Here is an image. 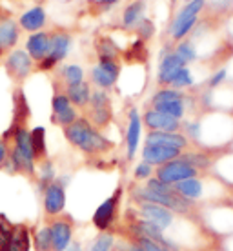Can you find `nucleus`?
<instances>
[{
  "instance_id": "1",
  "label": "nucleus",
  "mask_w": 233,
  "mask_h": 251,
  "mask_svg": "<svg viewBox=\"0 0 233 251\" xmlns=\"http://www.w3.org/2000/svg\"><path fill=\"white\" fill-rule=\"evenodd\" d=\"M64 137L73 148L86 155H102L113 148V142L102 135L86 117H78L71 126L64 127Z\"/></svg>"
},
{
  "instance_id": "2",
  "label": "nucleus",
  "mask_w": 233,
  "mask_h": 251,
  "mask_svg": "<svg viewBox=\"0 0 233 251\" xmlns=\"http://www.w3.org/2000/svg\"><path fill=\"white\" fill-rule=\"evenodd\" d=\"M199 176V170L193 168L188 160H184L182 155L175 160L158 166L155 170V178H158L160 182L168 184V186H175V184L188 180V178H195Z\"/></svg>"
},
{
  "instance_id": "3",
  "label": "nucleus",
  "mask_w": 233,
  "mask_h": 251,
  "mask_svg": "<svg viewBox=\"0 0 233 251\" xmlns=\"http://www.w3.org/2000/svg\"><path fill=\"white\" fill-rule=\"evenodd\" d=\"M122 195H124V189L117 188L111 197H107L106 201L95 209L91 222H93V226L101 233L107 231L115 224V220L119 217V207H120V202H122Z\"/></svg>"
},
{
  "instance_id": "4",
  "label": "nucleus",
  "mask_w": 233,
  "mask_h": 251,
  "mask_svg": "<svg viewBox=\"0 0 233 251\" xmlns=\"http://www.w3.org/2000/svg\"><path fill=\"white\" fill-rule=\"evenodd\" d=\"M4 68H6V73L9 75V78L15 82H24L27 76L33 73L35 69V60H33L27 51L20 50V48H15L7 53L6 60H4Z\"/></svg>"
},
{
  "instance_id": "5",
  "label": "nucleus",
  "mask_w": 233,
  "mask_h": 251,
  "mask_svg": "<svg viewBox=\"0 0 233 251\" xmlns=\"http://www.w3.org/2000/svg\"><path fill=\"white\" fill-rule=\"evenodd\" d=\"M48 226H50L51 240H53V251L68 250L71 246V242H73V231H75L71 217H66V215L53 217L48 222Z\"/></svg>"
},
{
  "instance_id": "6",
  "label": "nucleus",
  "mask_w": 233,
  "mask_h": 251,
  "mask_svg": "<svg viewBox=\"0 0 233 251\" xmlns=\"http://www.w3.org/2000/svg\"><path fill=\"white\" fill-rule=\"evenodd\" d=\"M42 204H44V213L48 219H53V217H58V215L64 213V209H66V188L58 178L42 191Z\"/></svg>"
},
{
  "instance_id": "7",
  "label": "nucleus",
  "mask_w": 233,
  "mask_h": 251,
  "mask_svg": "<svg viewBox=\"0 0 233 251\" xmlns=\"http://www.w3.org/2000/svg\"><path fill=\"white\" fill-rule=\"evenodd\" d=\"M137 206H139L137 213L148 222L155 224L162 231L166 227H170L173 224V220H175V213H171L170 209L164 206H158V204H153V202H139Z\"/></svg>"
},
{
  "instance_id": "8",
  "label": "nucleus",
  "mask_w": 233,
  "mask_h": 251,
  "mask_svg": "<svg viewBox=\"0 0 233 251\" xmlns=\"http://www.w3.org/2000/svg\"><path fill=\"white\" fill-rule=\"evenodd\" d=\"M20 40V25L19 20L13 19L9 11H2L0 9V50L4 53H9L11 50L17 48Z\"/></svg>"
},
{
  "instance_id": "9",
  "label": "nucleus",
  "mask_w": 233,
  "mask_h": 251,
  "mask_svg": "<svg viewBox=\"0 0 233 251\" xmlns=\"http://www.w3.org/2000/svg\"><path fill=\"white\" fill-rule=\"evenodd\" d=\"M142 124L150 129V131H170V133H177L181 131L182 127V122L181 120L173 119L170 115L160 113L157 109H146L144 115H142Z\"/></svg>"
},
{
  "instance_id": "10",
  "label": "nucleus",
  "mask_w": 233,
  "mask_h": 251,
  "mask_svg": "<svg viewBox=\"0 0 233 251\" xmlns=\"http://www.w3.org/2000/svg\"><path fill=\"white\" fill-rule=\"evenodd\" d=\"M182 68H186V64L175 51H164L162 57H160V64H158L157 82L160 86H171L177 73Z\"/></svg>"
},
{
  "instance_id": "11",
  "label": "nucleus",
  "mask_w": 233,
  "mask_h": 251,
  "mask_svg": "<svg viewBox=\"0 0 233 251\" xmlns=\"http://www.w3.org/2000/svg\"><path fill=\"white\" fill-rule=\"evenodd\" d=\"M140 129H142V117L139 111L133 107L128 113V127H126V158L133 160L137 148L140 142Z\"/></svg>"
},
{
  "instance_id": "12",
  "label": "nucleus",
  "mask_w": 233,
  "mask_h": 251,
  "mask_svg": "<svg viewBox=\"0 0 233 251\" xmlns=\"http://www.w3.org/2000/svg\"><path fill=\"white\" fill-rule=\"evenodd\" d=\"M182 155L181 150H175V148H166V146H150L144 144V150H142V160L148 162L150 166H162V164L170 162V160H175Z\"/></svg>"
},
{
  "instance_id": "13",
  "label": "nucleus",
  "mask_w": 233,
  "mask_h": 251,
  "mask_svg": "<svg viewBox=\"0 0 233 251\" xmlns=\"http://www.w3.org/2000/svg\"><path fill=\"white\" fill-rule=\"evenodd\" d=\"M146 144L150 146H166V148H175V150L184 151L188 148L189 140L186 135L181 131L170 133V131H150L146 135Z\"/></svg>"
},
{
  "instance_id": "14",
  "label": "nucleus",
  "mask_w": 233,
  "mask_h": 251,
  "mask_svg": "<svg viewBox=\"0 0 233 251\" xmlns=\"http://www.w3.org/2000/svg\"><path fill=\"white\" fill-rule=\"evenodd\" d=\"M46 22H48V13H46V9L40 6V4L29 7V9H26L19 17L20 29L27 31L29 35L37 31H42V27L46 25Z\"/></svg>"
},
{
  "instance_id": "15",
  "label": "nucleus",
  "mask_w": 233,
  "mask_h": 251,
  "mask_svg": "<svg viewBox=\"0 0 233 251\" xmlns=\"http://www.w3.org/2000/svg\"><path fill=\"white\" fill-rule=\"evenodd\" d=\"M26 51H27V55L37 64L40 60H44L50 55V33L48 31L31 33L27 37V40H26Z\"/></svg>"
},
{
  "instance_id": "16",
  "label": "nucleus",
  "mask_w": 233,
  "mask_h": 251,
  "mask_svg": "<svg viewBox=\"0 0 233 251\" xmlns=\"http://www.w3.org/2000/svg\"><path fill=\"white\" fill-rule=\"evenodd\" d=\"M71 48V35L68 31L57 29V31L50 33V55L53 60L62 62L64 58L68 57Z\"/></svg>"
},
{
  "instance_id": "17",
  "label": "nucleus",
  "mask_w": 233,
  "mask_h": 251,
  "mask_svg": "<svg viewBox=\"0 0 233 251\" xmlns=\"http://www.w3.org/2000/svg\"><path fill=\"white\" fill-rule=\"evenodd\" d=\"M66 95L71 100V104L77 107V109H84V107L89 106L91 102V88H89L88 82H80V84H73V86H66Z\"/></svg>"
},
{
  "instance_id": "18",
  "label": "nucleus",
  "mask_w": 233,
  "mask_h": 251,
  "mask_svg": "<svg viewBox=\"0 0 233 251\" xmlns=\"http://www.w3.org/2000/svg\"><path fill=\"white\" fill-rule=\"evenodd\" d=\"M144 11H146L144 0H133V2H129L124 7V11H122V25L126 29H135L137 24L144 19Z\"/></svg>"
},
{
  "instance_id": "19",
  "label": "nucleus",
  "mask_w": 233,
  "mask_h": 251,
  "mask_svg": "<svg viewBox=\"0 0 233 251\" xmlns=\"http://www.w3.org/2000/svg\"><path fill=\"white\" fill-rule=\"evenodd\" d=\"M31 250V231L24 224H17L13 227V237L9 251H29Z\"/></svg>"
},
{
  "instance_id": "20",
  "label": "nucleus",
  "mask_w": 233,
  "mask_h": 251,
  "mask_svg": "<svg viewBox=\"0 0 233 251\" xmlns=\"http://www.w3.org/2000/svg\"><path fill=\"white\" fill-rule=\"evenodd\" d=\"M88 117L86 119L91 122V124L97 127V129H102L109 126L111 119H113V109L111 106H88Z\"/></svg>"
},
{
  "instance_id": "21",
  "label": "nucleus",
  "mask_w": 233,
  "mask_h": 251,
  "mask_svg": "<svg viewBox=\"0 0 233 251\" xmlns=\"http://www.w3.org/2000/svg\"><path fill=\"white\" fill-rule=\"evenodd\" d=\"M31 146L37 162H44L48 158V144H46V129L42 126H37L31 129Z\"/></svg>"
},
{
  "instance_id": "22",
  "label": "nucleus",
  "mask_w": 233,
  "mask_h": 251,
  "mask_svg": "<svg viewBox=\"0 0 233 251\" xmlns=\"http://www.w3.org/2000/svg\"><path fill=\"white\" fill-rule=\"evenodd\" d=\"M175 191L179 195H182L184 199H188V201H197L199 197L202 195V182L199 178H188V180H182V182H179L173 186Z\"/></svg>"
},
{
  "instance_id": "23",
  "label": "nucleus",
  "mask_w": 233,
  "mask_h": 251,
  "mask_svg": "<svg viewBox=\"0 0 233 251\" xmlns=\"http://www.w3.org/2000/svg\"><path fill=\"white\" fill-rule=\"evenodd\" d=\"M31 244L35 251H53V240H51L50 226L44 224L35 233H31Z\"/></svg>"
},
{
  "instance_id": "24",
  "label": "nucleus",
  "mask_w": 233,
  "mask_h": 251,
  "mask_svg": "<svg viewBox=\"0 0 233 251\" xmlns=\"http://www.w3.org/2000/svg\"><path fill=\"white\" fill-rule=\"evenodd\" d=\"M95 50H97V55H99V57L115 58V60H119L120 58V50L113 42V38L104 37V35L97 38V42H95Z\"/></svg>"
},
{
  "instance_id": "25",
  "label": "nucleus",
  "mask_w": 233,
  "mask_h": 251,
  "mask_svg": "<svg viewBox=\"0 0 233 251\" xmlns=\"http://www.w3.org/2000/svg\"><path fill=\"white\" fill-rule=\"evenodd\" d=\"M91 80H93V84L99 89H104V91H106V89L113 88L119 78H117L115 75H111L109 71H106V69L101 68V66L97 64V66L91 69Z\"/></svg>"
},
{
  "instance_id": "26",
  "label": "nucleus",
  "mask_w": 233,
  "mask_h": 251,
  "mask_svg": "<svg viewBox=\"0 0 233 251\" xmlns=\"http://www.w3.org/2000/svg\"><path fill=\"white\" fill-rule=\"evenodd\" d=\"M186 97H184L182 91H179V89H173V88H160L157 93L152 97V107L158 106V104H166V102H175V100H184Z\"/></svg>"
},
{
  "instance_id": "27",
  "label": "nucleus",
  "mask_w": 233,
  "mask_h": 251,
  "mask_svg": "<svg viewBox=\"0 0 233 251\" xmlns=\"http://www.w3.org/2000/svg\"><path fill=\"white\" fill-rule=\"evenodd\" d=\"M57 180V173H55V166L50 158H46L44 162H40V171H38V188L44 191L51 182Z\"/></svg>"
},
{
  "instance_id": "28",
  "label": "nucleus",
  "mask_w": 233,
  "mask_h": 251,
  "mask_svg": "<svg viewBox=\"0 0 233 251\" xmlns=\"http://www.w3.org/2000/svg\"><path fill=\"white\" fill-rule=\"evenodd\" d=\"M60 76L66 86H73V84H80L84 82V69L77 64H68L60 69Z\"/></svg>"
},
{
  "instance_id": "29",
  "label": "nucleus",
  "mask_w": 233,
  "mask_h": 251,
  "mask_svg": "<svg viewBox=\"0 0 233 251\" xmlns=\"http://www.w3.org/2000/svg\"><path fill=\"white\" fill-rule=\"evenodd\" d=\"M184 100H186V99H184ZM184 100L158 104V106H155L153 109H157V111H160V113L170 115V117H173V119H177V120H182L184 113H186V104H184Z\"/></svg>"
},
{
  "instance_id": "30",
  "label": "nucleus",
  "mask_w": 233,
  "mask_h": 251,
  "mask_svg": "<svg viewBox=\"0 0 233 251\" xmlns=\"http://www.w3.org/2000/svg\"><path fill=\"white\" fill-rule=\"evenodd\" d=\"M70 107H73L71 100L68 99L66 91H55L53 99H51V115H60L64 111H68Z\"/></svg>"
},
{
  "instance_id": "31",
  "label": "nucleus",
  "mask_w": 233,
  "mask_h": 251,
  "mask_svg": "<svg viewBox=\"0 0 233 251\" xmlns=\"http://www.w3.org/2000/svg\"><path fill=\"white\" fill-rule=\"evenodd\" d=\"M113 246H115V237L111 233L104 231L89 244L88 251H113Z\"/></svg>"
},
{
  "instance_id": "32",
  "label": "nucleus",
  "mask_w": 233,
  "mask_h": 251,
  "mask_svg": "<svg viewBox=\"0 0 233 251\" xmlns=\"http://www.w3.org/2000/svg\"><path fill=\"white\" fill-rule=\"evenodd\" d=\"M173 51H175L179 57L182 58L186 66H188L189 62H193V60L197 58L195 46H193V42H189V40H182V42H179V44H177V48Z\"/></svg>"
},
{
  "instance_id": "33",
  "label": "nucleus",
  "mask_w": 233,
  "mask_h": 251,
  "mask_svg": "<svg viewBox=\"0 0 233 251\" xmlns=\"http://www.w3.org/2000/svg\"><path fill=\"white\" fill-rule=\"evenodd\" d=\"M13 224H9L2 215H0V251H9L13 237Z\"/></svg>"
},
{
  "instance_id": "34",
  "label": "nucleus",
  "mask_w": 233,
  "mask_h": 251,
  "mask_svg": "<svg viewBox=\"0 0 233 251\" xmlns=\"http://www.w3.org/2000/svg\"><path fill=\"white\" fill-rule=\"evenodd\" d=\"M182 158L184 160H188L193 168H197V170H206V168H209L211 166V158L208 157V155H204V153H182Z\"/></svg>"
},
{
  "instance_id": "35",
  "label": "nucleus",
  "mask_w": 233,
  "mask_h": 251,
  "mask_svg": "<svg viewBox=\"0 0 233 251\" xmlns=\"http://www.w3.org/2000/svg\"><path fill=\"white\" fill-rule=\"evenodd\" d=\"M133 31L139 35L140 40L148 42V40H150V38H153V35H155V24H153V20L146 19V17H144V19L137 24V27H135Z\"/></svg>"
},
{
  "instance_id": "36",
  "label": "nucleus",
  "mask_w": 233,
  "mask_h": 251,
  "mask_svg": "<svg viewBox=\"0 0 233 251\" xmlns=\"http://www.w3.org/2000/svg\"><path fill=\"white\" fill-rule=\"evenodd\" d=\"M193 86V76H191V71H189L188 68H182L179 73H177L175 76V80L171 82V86L170 88L173 89H184V88H191Z\"/></svg>"
},
{
  "instance_id": "37",
  "label": "nucleus",
  "mask_w": 233,
  "mask_h": 251,
  "mask_svg": "<svg viewBox=\"0 0 233 251\" xmlns=\"http://www.w3.org/2000/svg\"><path fill=\"white\" fill-rule=\"evenodd\" d=\"M126 55H129V57H126V58H131V60H135V58H137V60H140V62H142V60H146V58H148L146 42H144V40H140V38H139V40H135V42L129 46V50H128Z\"/></svg>"
},
{
  "instance_id": "38",
  "label": "nucleus",
  "mask_w": 233,
  "mask_h": 251,
  "mask_svg": "<svg viewBox=\"0 0 233 251\" xmlns=\"http://www.w3.org/2000/svg\"><path fill=\"white\" fill-rule=\"evenodd\" d=\"M133 176L135 180H150L153 176V166H150L148 162H139L135 166V171H133Z\"/></svg>"
},
{
  "instance_id": "39",
  "label": "nucleus",
  "mask_w": 233,
  "mask_h": 251,
  "mask_svg": "<svg viewBox=\"0 0 233 251\" xmlns=\"http://www.w3.org/2000/svg\"><path fill=\"white\" fill-rule=\"evenodd\" d=\"M128 239L133 240L135 244H139L144 251H170L166 250V248H162L160 244H157V242H153V240L144 239V237H128Z\"/></svg>"
},
{
  "instance_id": "40",
  "label": "nucleus",
  "mask_w": 233,
  "mask_h": 251,
  "mask_svg": "<svg viewBox=\"0 0 233 251\" xmlns=\"http://www.w3.org/2000/svg\"><path fill=\"white\" fill-rule=\"evenodd\" d=\"M226 69H219V71H215L213 75L209 76V80H208V86L209 88H217V86H221L222 82L226 80Z\"/></svg>"
},
{
  "instance_id": "41",
  "label": "nucleus",
  "mask_w": 233,
  "mask_h": 251,
  "mask_svg": "<svg viewBox=\"0 0 233 251\" xmlns=\"http://www.w3.org/2000/svg\"><path fill=\"white\" fill-rule=\"evenodd\" d=\"M9 158V144L4 137H0V168H4Z\"/></svg>"
},
{
  "instance_id": "42",
  "label": "nucleus",
  "mask_w": 233,
  "mask_h": 251,
  "mask_svg": "<svg viewBox=\"0 0 233 251\" xmlns=\"http://www.w3.org/2000/svg\"><path fill=\"white\" fill-rule=\"evenodd\" d=\"M186 131H188L189 138H199L201 137V126L199 122H186Z\"/></svg>"
},
{
  "instance_id": "43",
  "label": "nucleus",
  "mask_w": 233,
  "mask_h": 251,
  "mask_svg": "<svg viewBox=\"0 0 233 251\" xmlns=\"http://www.w3.org/2000/svg\"><path fill=\"white\" fill-rule=\"evenodd\" d=\"M115 4H119V0H99V6L104 7V9H109Z\"/></svg>"
},
{
  "instance_id": "44",
  "label": "nucleus",
  "mask_w": 233,
  "mask_h": 251,
  "mask_svg": "<svg viewBox=\"0 0 233 251\" xmlns=\"http://www.w3.org/2000/svg\"><path fill=\"white\" fill-rule=\"evenodd\" d=\"M128 251H144V250H142L139 244H135L133 240H129V242H128Z\"/></svg>"
},
{
  "instance_id": "45",
  "label": "nucleus",
  "mask_w": 233,
  "mask_h": 251,
  "mask_svg": "<svg viewBox=\"0 0 233 251\" xmlns=\"http://www.w3.org/2000/svg\"><path fill=\"white\" fill-rule=\"evenodd\" d=\"M66 251H82V248H80V244H78V242H71V246Z\"/></svg>"
},
{
  "instance_id": "46",
  "label": "nucleus",
  "mask_w": 233,
  "mask_h": 251,
  "mask_svg": "<svg viewBox=\"0 0 233 251\" xmlns=\"http://www.w3.org/2000/svg\"><path fill=\"white\" fill-rule=\"evenodd\" d=\"M2 55H4V51H2V50H0V57H2Z\"/></svg>"
},
{
  "instance_id": "47",
  "label": "nucleus",
  "mask_w": 233,
  "mask_h": 251,
  "mask_svg": "<svg viewBox=\"0 0 233 251\" xmlns=\"http://www.w3.org/2000/svg\"><path fill=\"white\" fill-rule=\"evenodd\" d=\"M171 2H173V4H175V2H177V0H171Z\"/></svg>"
},
{
  "instance_id": "48",
  "label": "nucleus",
  "mask_w": 233,
  "mask_h": 251,
  "mask_svg": "<svg viewBox=\"0 0 233 251\" xmlns=\"http://www.w3.org/2000/svg\"><path fill=\"white\" fill-rule=\"evenodd\" d=\"M186 2H191V0H186Z\"/></svg>"
},
{
  "instance_id": "49",
  "label": "nucleus",
  "mask_w": 233,
  "mask_h": 251,
  "mask_svg": "<svg viewBox=\"0 0 233 251\" xmlns=\"http://www.w3.org/2000/svg\"><path fill=\"white\" fill-rule=\"evenodd\" d=\"M38 2H42V0H38Z\"/></svg>"
}]
</instances>
